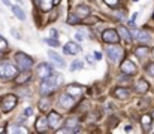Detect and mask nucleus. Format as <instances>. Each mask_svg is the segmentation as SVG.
Returning a JSON list of instances; mask_svg holds the SVG:
<instances>
[{"label": "nucleus", "mask_w": 154, "mask_h": 134, "mask_svg": "<svg viewBox=\"0 0 154 134\" xmlns=\"http://www.w3.org/2000/svg\"><path fill=\"white\" fill-rule=\"evenodd\" d=\"M61 82H63V76H60V75L52 76V75H50L48 78L44 79V82H42V85H41V94H42V95L51 94L52 91H55L57 87L61 85Z\"/></svg>", "instance_id": "nucleus-1"}, {"label": "nucleus", "mask_w": 154, "mask_h": 134, "mask_svg": "<svg viewBox=\"0 0 154 134\" xmlns=\"http://www.w3.org/2000/svg\"><path fill=\"white\" fill-rule=\"evenodd\" d=\"M15 61H17L20 70H23V72H29L32 69V66H33V60L24 52H17L15 54Z\"/></svg>", "instance_id": "nucleus-2"}, {"label": "nucleus", "mask_w": 154, "mask_h": 134, "mask_svg": "<svg viewBox=\"0 0 154 134\" xmlns=\"http://www.w3.org/2000/svg\"><path fill=\"white\" fill-rule=\"evenodd\" d=\"M106 54L111 61H118L123 57V48L118 43H109L106 46Z\"/></svg>", "instance_id": "nucleus-3"}, {"label": "nucleus", "mask_w": 154, "mask_h": 134, "mask_svg": "<svg viewBox=\"0 0 154 134\" xmlns=\"http://www.w3.org/2000/svg\"><path fill=\"white\" fill-rule=\"evenodd\" d=\"M18 75V70L15 66H12L11 63H2L0 64V78L5 79H12Z\"/></svg>", "instance_id": "nucleus-4"}, {"label": "nucleus", "mask_w": 154, "mask_h": 134, "mask_svg": "<svg viewBox=\"0 0 154 134\" xmlns=\"http://www.w3.org/2000/svg\"><path fill=\"white\" fill-rule=\"evenodd\" d=\"M17 95L14 94H8L2 98V110L3 112H11L15 106H17Z\"/></svg>", "instance_id": "nucleus-5"}, {"label": "nucleus", "mask_w": 154, "mask_h": 134, "mask_svg": "<svg viewBox=\"0 0 154 134\" xmlns=\"http://www.w3.org/2000/svg\"><path fill=\"white\" fill-rule=\"evenodd\" d=\"M102 39H103V42H106V43H118V42H120L118 31H115V30H112V28L103 31Z\"/></svg>", "instance_id": "nucleus-6"}, {"label": "nucleus", "mask_w": 154, "mask_h": 134, "mask_svg": "<svg viewBox=\"0 0 154 134\" xmlns=\"http://www.w3.org/2000/svg\"><path fill=\"white\" fill-rule=\"evenodd\" d=\"M63 52L67 54V55H76V54L81 52V46L76 42H67L63 46Z\"/></svg>", "instance_id": "nucleus-7"}, {"label": "nucleus", "mask_w": 154, "mask_h": 134, "mask_svg": "<svg viewBox=\"0 0 154 134\" xmlns=\"http://www.w3.org/2000/svg\"><path fill=\"white\" fill-rule=\"evenodd\" d=\"M36 73H38V76H39V78L45 79V78H48V76L52 73V69H51V66H50V64L42 63V64H39V66H38Z\"/></svg>", "instance_id": "nucleus-8"}, {"label": "nucleus", "mask_w": 154, "mask_h": 134, "mask_svg": "<svg viewBox=\"0 0 154 134\" xmlns=\"http://www.w3.org/2000/svg\"><path fill=\"white\" fill-rule=\"evenodd\" d=\"M120 67H121V72H123V73H126V75H135V73H136V70H138V69H136V66H135L130 60H124V61L121 63V66H120Z\"/></svg>", "instance_id": "nucleus-9"}, {"label": "nucleus", "mask_w": 154, "mask_h": 134, "mask_svg": "<svg viewBox=\"0 0 154 134\" xmlns=\"http://www.w3.org/2000/svg\"><path fill=\"white\" fill-rule=\"evenodd\" d=\"M60 125H61V116L58 113H55V112H51L50 116H48V127L57 130Z\"/></svg>", "instance_id": "nucleus-10"}, {"label": "nucleus", "mask_w": 154, "mask_h": 134, "mask_svg": "<svg viewBox=\"0 0 154 134\" xmlns=\"http://www.w3.org/2000/svg\"><path fill=\"white\" fill-rule=\"evenodd\" d=\"M73 104H75V100H73L70 95H67V94L60 95V106H61V107H64V109H70Z\"/></svg>", "instance_id": "nucleus-11"}, {"label": "nucleus", "mask_w": 154, "mask_h": 134, "mask_svg": "<svg viewBox=\"0 0 154 134\" xmlns=\"http://www.w3.org/2000/svg\"><path fill=\"white\" fill-rule=\"evenodd\" d=\"M47 128H48V118L47 116H39L36 119V130L39 133H44V131H47Z\"/></svg>", "instance_id": "nucleus-12"}, {"label": "nucleus", "mask_w": 154, "mask_h": 134, "mask_svg": "<svg viewBox=\"0 0 154 134\" xmlns=\"http://www.w3.org/2000/svg\"><path fill=\"white\" fill-rule=\"evenodd\" d=\"M88 15H90V7H88V6L81 4V6H78V7H76V16H79V19L87 18Z\"/></svg>", "instance_id": "nucleus-13"}, {"label": "nucleus", "mask_w": 154, "mask_h": 134, "mask_svg": "<svg viewBox=\"0 0 154 134\" xmlns=\"http://www.w3.org/2000/svg\"><path fill=\"white\" fill-rule=\"evenodd\" d=\"M136 39H138V42L145 43V42H150V40H151V34H150L147 30H139L138 34H136Z\"/></svg>", "instance_id": "nucleus-14"}, {"label": "nucleus", "mask_w": 154, "mask_h": 134, "mask_svg": "<svg viewBox=\"0 0 154 134\" xmlns=\"http://www.w3.org/2000/svg\"><path fill=\"white\" fill-rule=\"evenodd\" d=\"M148 89H150V84H148L147 81L141 79V81H138V82H136V91H138L139 94H145Z\"/></svg>", "instance_id": "nucleus-15"}, {"label": "nucleus", "mask_w": 154, "mask_h": 134, "mask_svg": "<svg viewBox=\"0 0 154 134\" xmlns=\"http://www.w3.org/2000/svg\"><path fill=\"white\" fill-rule=\"evenodd\" d=\"M48 57L51 58V61H54L58 67H64V60L58 55V54H55V52H52V51H50L48 52Z\"/></svg>", "instance_id": "nucleus-16"}, {"label": "nucleus", "mask_w": 154, "mask_h": 134, "mask_svg": "<svg viewBox=\"0 0 154 134\" xmlns=\"http://www.w3.org/2000/svg\"><path fill=\"white\" fill-rule=\"evenodd\" d=\"M82 91H84V87H81V85H69L67 87L69 95H79V94H82Z\"/></svg>", "instance_id": "nucleus-17"}, {"label": "nucleus", "mask_w": 154, "mask_h": 134, "mask_svg": "<svg viewBox=\"0 0 154 134\" xmlns=\"http://www.w3.org/2000/svg\"><path fill=\"white\" fill-rule=\"evenodd\" d=\"M78 125H79L78 118H69V119L66 121V128H70L72 131H76V130H78Z\"/></svg>", "instance_id": "nucleus-18"}, {"label": "nucleus", "mask_w": 154, "mask_h": 134, "mask_svg": "<svg viewBox=\"0 0 154 134\" xmlns=\"http://www.w3.org/2000/svg\"><path fill=\"white\" fill-rule=\"evenodd\" d=\"M11 7H12V12L15 13V16H17V18H20L21 21H24V19H26V13H24V10H23L20 6H17V4H12Z\"/></svg>", "instance_id": "nucleus-19"}, {"label": "nucleus", "mask_w": 154, "mask_h": 134, "mask_svg": "<svg viewBox=\"0 0 154 134\" xmlns=\"http://www.w3.org/2000/svg\"><path fill=\"white\" fill-rule=\"evenodd\" d=\"M118 36H121L127 43H130V42H132V36H130L129 30H127V28H124V27H120V28H118Z\"/></svg>", "instance_id": "nucleus-20"}, {"label": "nucleus", "mask_w": 154, "mask_h": 134, "mask_svg": "<svg viewBox=\"0 0 154 134\" xmlns=\"http://www.w3.org/2000/svg\"><path fill=\"white\" fill-rule=\"evenodd\" d=\"M52 6H54V1H52V0H39V7H41L44 12L51 10Z\"/></svg>", "instance_id": "nucleus-21"}, {"label": "nucleus", "mask_w": 154, "mask_h": 134, "mask_svg": "<svg viewBox=\"0 0 154 134\" xmlns=\"http://www.w3.org/2000/svg\"><path fill=\"white\" fill-rule=\"evenodd\" d=\"M115 97L124 100V98L129 97V91H127L126 88H115Z\"/></svg>", "instance_id": "nucleus-22"}, {"label": "nucleus", "mask_w": 154, "mask_h": 134, "mask_svg": "<svg viewBox=\"0 0 154 134\" xmlns=\"http://www.w3.org/2000/svg\"><path fill=\"white\" fill-rule=\"evenodd\" d=\"M148 52H150V49H148L147 46H139V48H138V49L135 51V54H136V55H138L139 58H142V57H145V55H147Z\"/></svg>", "instance_id": "nucleus-23"}, {"label": "nucleus", "mask_w": 154, "mask_h": 134, "mask_svg": "<svg viewBox=\"0 0 154 134\" xmlns=\"http://www.w3.org/2000/svg\"><path fill=\"white\" fill-rule=\"evenodd\" d=\"M39 109H41V110H44V112H45V110H48V109H50V101H48L47 98L41 100V103H39Z\"/></svg>", "instance_id": "nucleus-24"}, {"label": "nucleus", "mask_w": 154, "mask_h": 134, "mask_svg": "<svg viewBox=\"0 0 154 134\" xmlns=\"http://www.w3.org/2000/svg\"><path fill=\"white\" fill-rule=\"evenodd\" d=\"M79 21H81V19H79L76 15H73V13H70V15L67 16V22H69V24H78Z\"/></svg>", "instance_id": "nucleus-25"}, {"label": "nucleus", "mask_w": 154, "mask_h": 134, "mask_svg": "<svg viewBox=\"0 0 154 134\" xmlns=\"http://www.w3.org/2000/svg\"><path fill=\"white\" fill-rule=\"evenodd\" d=\"M78 69H82V61H79V60L73 61L72 66H70V70H72V72H73V70H78Z\"/></svg>", "instance_id": "nucleus-26"}, {"label": "nucleus", "mask_w": 154, "mask_h": 134, "mask_svg": "<svg viewBox=\"0 0 154 134\" xmlns=\"http://www.w3.org/2000/svg\"><path fill=\"white\" fill-rule=\"evenodd\" d=\"M141 121H142V124H144V127L147 128V127L150 125V122H151V116H148V115H144V116L141 118Z\"/></svg>", "instance_id": "nucleus-27"}, {"label": "nucleus", "mask_w": 154, "mask_h": 134, "mask_svg": "<svg viewBox=\"0 0 154 134\" xmlns=\"http://www.w3.org/2000/svg\"><path fill=\"white\" fill-rule=\"evenodd\" d=\"M6 49H8V42H6L5 37L0 36V52H3V51H6Z\"/></svg>", "instance_id": "nucleus-28"}, {"label": "nucleus", "mask_w": 154, "mask_h": 134, "mask_svg": "<svg viewBox=\"0 0 154 134\" xmlns=\"http://www.w3.org/2000/svg\"><path fill=\"white\" fill-rule=\"evenodd\" d=\"M29 81V75L27 73H24V75H21L20 78H17V84H24V82H27Z\"/></svg>", "instance_id": "nucleus-29"}, {"label": "nucleus", "mask_w": 154, "mask_h": 134, "mask_svg": "<svg viewBox=\"0 0 154 134\" xmlns=\"http://www.w3.org/2000/svg\"><path fill=\"white\" fill-rule=\"evenodd\" d=\"M9 131L11 133H27V130L21 128V127H12V128H9Z\"/></svg>", "instance_id": "nucleus-30"}, {"label": "nucleus", "mask_w": 154, "mask_h": 134, "mask_svg": "<svg viewBox=\"0 0 154 134\" xmlns=\"http://www.w3.org/2000/svg\"><path fill=\"white\" fill-rule=\"evenodd\" d=\"M45 42H47L48 45H51V46H55V48H57V46H60L58 40H57V39H54V37H51V39H45Z\"/></svg>", "instance_id": "nucleus-31"}, {"label": "nucleus", "mask_w": 154, "mask_h": 134, "mask_svg": "<svg viewBox=\"0 0 154 134\" xmlns=\"http://www.w3.org/2000/svg\"><path fill=\"white\" fill-rule=\"evenodd\" d=\"M147 73L151 75V76H154V63H150V64L147 66Z\"/></svg>", "instance_id": "nucleus-32"}, {"label": "nucleus", "mask_w": 154, "mask_h": 134, "mask_svg": "<svg viewBox=\"0 0 154 134\" xmlns=\"http://www.w3.org/2000/svg\"><path fill=\"white\" fill-rule=\"evenodd\" d=\"M108 6H117V3H118V0H103Z\"/></svg>", "instance_id": "nucleus-33"}, {"label": "nucleus", "mask_w": 154, "mask_h": 134, "mask_svg": "<svg viewBox=\"0 0 154 134\" xmlns=\"http://www.w3.org/2000/svg\"><path fill=\"white\" fill-rule=\"evenodd\" d=\"M75 39H76V40H79V42H81V40H82V39H84V34H82V33H76V34H75Z\"/></svg>", "instance_id": "nucleus-34"}, {"label": "nucleus", "mask_w": 154, "mask_h": 134, "mask_svg": "<svg viewBox=\"0 0 154 134\" xmlns=\"http://www.w3.org/2000/svg\"><path fill=\"white\" fill-rule=\"evenodd\" d=\"M24 113H26V115H27V116H29V115H32V113H33V110H32V107H27V109H26V112H24Z\"/></svg>", "instance_id": "nucleus-35"}, {"label": "nucleus", "mask_w": 154, "mask_h": 134, "mask_svg": "<svg viewBox=\"0 0 154 134\" xmlns=\"http://www.w3.org/2000/svg\"><path fill=\"white\" fill-rule=\"evenodd\" d=\"M94 57H96V60H100V58H102V54L96 51V52H94Z\"/></svg>", "instance_id": "nucleus-36"}, {"label": "nucleus", "mask_w": 154, "mask_h": 134, "mask_svg": "<svg viewBox=\"0 0 154 134\" xmlns=\"http://www.w3.org/2000/svg\"><path fill=\"white\" fill-rule=\"evenodd\" d=\"M57 34H58V33H57V30H54V28H52L51 30V37H55V39H57Z\"/></svg>", "instance_id": "nucleus-37"}, {"label": "nucleus", "mask_w": 154, "mask_h": 134, "mask_svg": "<svg viewBox=\"0 0 154 134\" xmlns=\"http://www.w3.org/2000/svg\"><path fill=\"white\" fill-rule=\"evenodd\" d=\"M136 16H138V13H133V16H132V19H130V24H133V22H135Z\"/></svg>", "instance_id": "nucleus-38"}, {"label": "nucleus", "mask_w": 154, "mask_h": 134, "mask_svg": "<svg viewBox=\"0 0 154 134\" xmlns=\"http://www.w3.org/2000/svg\"><path fill=\"white\" fill-rule=\"evenodd\" d=\"M3 3H5V4H8V6H11V4H9V0H3Z\"/></svg>", "instance_id": "nucleus-39"}, {"label": "nucleus", "mask_w": 154, "mask_h": 134, "mask_svg": "<svg viewBox=\"0 0 154 134\" xmlns=\"http://www.w3.org/2000/svg\"><path fill=\"white\" fill-rule=\"evenodd\" d=\"M52 1H54L55 4H57V3H60V0H52Z\"/></svg>", "instance_id": "nucleus-40"}, {"label": "nucleus", "mask_w": 154, "mask_h": 134, "mask_svg": "<svg viewBox=\"0 0 154 134\" xmlns=\"http://www.w3.org/2000/svg\"><path fill=\"white\" fill-rule=\"evenodd\" d=\"M151 116H153V118H154V112H153V113H151Z\"/></svg>", "instance_id": "nucleus-41"}, {"label": "nucleus", "mask_w": 154, "mask_h": 134, "mask_svg": "<svg viewBox=\"0 0 154 134\" xmlns=\"http://www.w3.org/2000/svg\"><path fill=\"white\" fill-rule=\"evenodd\" d=\"M35 1H36V3H39V0H35Z\"/></svg>", "instance_id": "nucleus-42"}, {"label": "nucleus", "mask_w": 154, "mask_h": 134, "mask_svg": "<svg viewBox=\"0 0 154 134\" xmlns=\"http://www.w3.org/2000/svg\"><path fill=\"white\" fill-rule=\"evenodd\" d=\"M153 55H154V49H153Z\"/></svg>", "instance_id": "nucleus-43"}, {"label": "nucleus", "mask_w": 154, "mask_h": 134, "mask_svg": "<svg viewBox=\"0 0 154 134\" xmlns=\"http://www.w3.org/2000/svg\"><path fill=\"white\" fill-rule=\"evenodd\" d=\"M133 1H138V0H133Z\"/></svg>", "instance_id": "nucleus-44"}, {"label": "nucleus", "mask_w": 154, "mask_h": 134, "mask_svg": "<svg viewBox=\"0 0 154 134\" xmlns=\"http://www.w3.org/2000/svg\"><path fill=\"white\" fill-rule=\"evenodd\" d=\"M0 57H2V54H0Z\"/></svg>", "instance_id": "nucleus-45"}, {"label": "nucleus", "mask_w": 154, "mask_h": 134, "mask_svg": "<svg viewBox=\"0 0 154 134\" xmlns=\"http://www.w3.org/2000/svg\"><path fill=\"white\" fill-rule=\"evenodd\" d=\"M153 16H154V15H153Z\"/></svg>", "instance_id": "nucleus-46"}]
</instances>
